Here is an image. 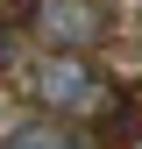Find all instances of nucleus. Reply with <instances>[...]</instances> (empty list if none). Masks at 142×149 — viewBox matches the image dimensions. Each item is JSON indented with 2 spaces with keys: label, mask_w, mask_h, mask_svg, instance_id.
I'll return each instance as SVG.
<instances>
[{
  "label": "nucleus",
  "mask_w": 142,
  "mask_h": 149,
  "mask_svg": "<svg viewBox=\"0 0 142 149\" xmlns=\"http://www.w3.org/2000/svg\"><path fill=\"white\" fill-rule=\"evenodd\" d=\"M22 92L43 107V114H64V121H71V114H93V107L106 100L100 71L85 64V57H64V50H43V57L22 71Z\"/></svg>",
  "instance_id": "1"
},
{
  "label": "nucleus",
  "mask_w": 142,
  "mask_h": 149,
  "mask_svg": "<svg viewBox=\"0 0 142 149\" xmlns=\"http://www.w3.org/2000/svg\"><path fill=\"white\" fill-rule=\"evenodd\" d=\"M36 36H43V50H64V57H78V50H93L106 36V7L100 0H36Z\"/></svg>",
  "instance_id": "2"
},
{
  "label": "nucleus",
  "mask_w": 142,
  "mask_h": 149,
  "mask_svg": "<svg viewBox=\"0 0 142 149\" xmlns=\"http://www.w3.org/2000/svg\"><path fill=\"white\" fill-rule=\"evenodd\" d=\"M0 149H85V135L64 114H22L0 128Z\"/></svg>",
  "instance_id": "3"
},
{
  "label": "nucleus",
  "mask_w": 142,
  "mask_h": 149,
  "mask_svg": "<svg viewBox=\"0 0 142 149\" xmlns=\"http://www.w3.org/2000/svg\"><path fill=\"white\" fill-rule=\"evenodd\" d=\"M7 57H14V43H7V29H0V64H7Z\"/></svg>",
  "instance_id": "4"
}]
</instances>
